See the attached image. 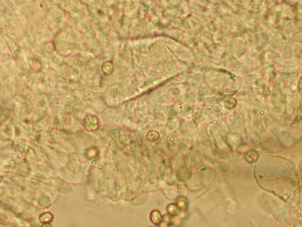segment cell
I'll list each match as a JSON object with an SVG mask.
<instances>
[{"label": "cell", "mask_w": 302, "mask_h": 227, "mask_svg": "<svg viewBox=\"0 0 302 227\" xmlns=\"http://www.w3.org/2000/svg\"><path fill=\"white\" fill-rule=\"evenodd\" d=\"M53 218H54V216H53V214L51 213H48V212H47V213H42V214H41V216L39 217V220H40V222L41 223H50L52 220H53Z\"/></svg>", "instance_id": "2"}, {"label": "cell", "mask_w": 302, "mask_h": 227, "mask_svg": "<svg viewBox=\"0 0 302 227\" xmlns=\"http://www.w3.org/2000/svg\"><path fill=\"white\" fill-rule=\"evenodd\" d=\"M84 124H85V128L89 131H97L99 129V119L96 116L87 115L85 118Z\"/></svg>", "instance_id": "1"}, {"label": "cell", "mask_w": 302, "mask_h": 227, "mask_svg": "<svg viewBox=\"0 0 302 227\" xmlns=\"http://www.w3.org/2000/svg\"><path fill=\"white\" fill-rule=\"evenodd\" d=\"M41 226L42 227H52L53 225H51L50 223L48 222V223H43V224L41 225Z\"/></svg>", "instance_id": "4"}, {"label": "cell", "mask_w": 302, "mask_h": 227, "mask_svg": "<svg viewBox=\"0 0 302 227\" xmlns=\"http://www.w3.org/2000/svg\"><path fill=\"white\" fill-rule=\"evenodd\" d=\"M147 137H148V139L149 141H155V140L157 139V137H158V134L156 131H150L148 134Z\"/></svg>", "instance_id": "3"}]
</instances>
